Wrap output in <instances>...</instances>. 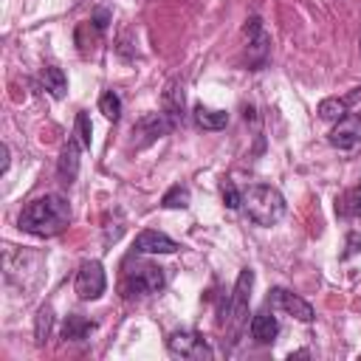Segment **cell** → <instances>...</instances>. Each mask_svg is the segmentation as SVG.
<instances>
[{"instance_id":"cell-8","label":"cell","mask_w":361,"mask_h":361,"mask_svg":"<svg viewBox=\"0 0 361 361\" xmlns=\"http://www.w3.org/2000/svg\"><path fill=\"white\" fill-rule=\"evenodd\" d=\"M178 248H180V245H178L169 234L155 231V228L141 231V234L135 237V243H133V251H135V254H175Z\"/></svg>"},{"instance_id":"cell-23","label":"cell","mask_w":361,"mask_h":361,"mask_svg":"<svg viewBox=\"0 0 361 361\" xmlns=\"http://www.w3.org/2000/svg\"><path fill=\"white\" fill-rule=\"evenodd\" d=\"M99 110L104 113V118L118 121V116H121V99H118L113 90H104L102 99H99Z\"/></svg>"},{"instance_id":"cell-18","label":"cell","mask_w":361,"mask_h":361,"mask_svg":"<svg viewBox=\"0 0 361 361\" xmlns=\"http://www.w3.org/2000/svg\"><path fill=\"white\" fill-rule=\"evenodd\" d=\"M336 212H338V217H347V220H353V217H361V186H353V189H347V192L338 197V203H336Z\"/></svg>"},{"instance_id":"cell-5","label":"cell","mask_w":361,"mask_h":361,"mask_svg":"<svg viewBox=\"0 0 361 361\" xmlns=\"http://www.w3.org/2000/svg\"><path fill=\"white\" fill-rule=\"evenodd\" d=\"M107 288V276H104V268L99 259H90V262H82L79 274H76V282H73V290L79 299L85 302H93L104 293Z\"/></svg>"},{"instance_id":"cell-26","label":"cell","mask_w":361,"mask_h":361,"mask_svg":"<svg viewBox=\"0 0 361 361\" xmlns=\"http://www.w3.org/2000/svg\"><path fill=\"white\" fill-rule=\"evenodd\" d=\"M90 23H93V28H96V31H104V28H107V23H110V11H107V8H96V11H93V17H90Z\"/></svg>"},{"instance_id":"cell-25","label":"cell","mask_w":361,"mask_h":361,"mask_svg":"<svg viewBox=\"0 0 361 361\" xmlns=\"http://www.w3.org/2000/svg\"><path fill=\"white\" fill-rule=\"evenodd\" d=\"M355 254H361V231H350L347 234V245H344V259H350V257H355Z\"/></svg>"},{"instance_id":"cell-15","label":"cell","mask_w":361,"mask_h":361,"mask_svg":"<svg viewBox=\"0 0 361 361\" xmlns=\"http://www.w3.org/2000/svg\"><path fill=\"white\" fill-rule=\"evenodd\" d=\"M195 124H197L200 130L217 133V130H226V124H228V113H226V110H212V107L197 104V107H195Z\"/></svg>"},{"instance_id":"cell-20","label":"cell","mask_w":361,"mask_h":361,"mask_svg":"<svg viewBox=\"0 0 361 361\" xmlns=\"http://www.w3.org/2000/svg\"><path fill=\"white\" fill-rule=\"evenodd\" d=\"M189 200H192V195H189V186H180V183H175V186H169V189L164 192V197H161V206H164V209H186V206H189Z\"/></svg>"},{"instance_id":"cell-12","label":"cell","mask_w":361,"mask_h":361,"mask_svg":"<svg viewBox=\"0 0 361 361\" xmlns=\"http://www.w3.org/2000/svg\"><path fill=\"white\" fill-rule=\"evenodd\" d=\"M169 130H172V121H169L164 113H149V116H144V118H138V121H135L133 135H144V138H141V144H152L155 138L166 135Z\"/></svg>"},{"instance_id":"cell-9","label":"cell","mask_w":361,"mask_h":361,"mask_svg":"<svg viewBox=\"0 0 361 361\" xmlns=\"http://www.w3.org/2000/svg\"><path fill=\"white\" fill-rule=\"evenodd\" d=\"M330 144L336 149H353L361 144V118L358 116H344L336 121V127L330 130Z\"/></svg>"},{"instance_id":"cell-1","label":"cell","mask_w":361,"mask_h":361,"mask_svg":"<svg viewBox=\"0 0 361 361\" xmlns=\"http://www.w3.org/2000/svg\"><path fill=\"white\" fill-rule=\"evenodd\" d=\"M71 220V206L62 195H39L34 197L17 217L20 228L34 234V237H56L59 231H65Z\"/></svg>"},{"instance_id":"cell-11","label":"cell","mask_w":361,"mask_h":361,"mask_svg":"<svg viewBox=\"0 0 361 361\" xmlns=\"http://www.w3.org/2000/svg\"><path fill=\"white\" fill-rule=\"evenodd\" d=\"M82 149H85V147L79 144L76 135L68 138V144L62 147L59 161H56V172H59L62 183H73V180H76V175H79V152H82Z\"/></svg>"},{"instance_id":"cell-24","label":"cell","mask_w":361,"mask_h":361,"mask_svg":"<svg viewBox=\"0 0 361 361\" xmlns=\"http://www.w3.org/2000/svg\"><path fill=\"white\" fill-rule=\"evenodd\" d=\"M223 203H226L228 209H240V206H243V195L237 192V186H234L231 180L223 183Z\"/></svg>"},{"instance_id":"cell-3","label":"cell","mask_w":361,"mask_h":361,"mask_svg":"<svg viewBox=\"0 0 361 361\" xmlns=\"http://www.w3.org/2000/svg\"><path fill=\"white\" fill-rule=\"evenodd\" d=\"M164 285H166L164 268H158V265H141V268H135L121 282V293L127 299H133V296H149V293H158Z\"/></svg>"},{"instance_id":"cell-16","label":"cell","mask_w":361,"mask_h":361,"mask_svg":"<svg viewBox=\"0 0 361 361\" xmlns=\"http://www.w3.org/2000/svg\"><path fill=\"white\" fill-rule=\"evenodd\" d=\"M93 322L90 319H85V316H79V313H71L68 319H65V324H62V338L65 341H85L90 333H93Z\"/></svg>"},{"instance_id":"cell-10","label":"cell","mask_w":361,"mask_h":361,"mask_svg":"<svg viewBox=\"0 0 361 361\" xmlns=\"http://www.w3.org/2000/svg\"><path fill=\"white\" fill-rule=\"evenodd\" d=\"M245 34H248V59H251V65H262L268 59V42L271 39H268L259 17H251L245 23Z\"/></svg>"},{"instance_id":"cell-17","label":"cell","mask_w":361,"mask_h":361,"mask_svg":"<svg viewBox=\"0 0 361 361\" xmlns=\"http://www.w3.org/2000/svg\"><path fill=\"white\" fill-rule=\"evenodd\" d=\"M39 79H42V87H45L54 99H62V96L68 93V79H65L62 68H56V65H45L42 73H39Z\"/></svg>"},{"instance_id":"cell-6","label":"cell","mask_w":361,"mask_h":361,"mask_svg":"<svg viewBox=\"0 0 361 361\" xmlns=\"http://www.w3.org/2000/svg\"><path fill=\"white\" fill-rule=\"evenodd\" d=\"M251 288H254V271H251V268H243L240 276H237V282H234L231 299H228V316H231V324H234V327H243V324H245Z\"/></svg>"},{"instance_id":"cell-22","label":"cell","mask_w":361,"mask_h":361,"mask_svg":"<svg viewBox=\"0 0 361 361\" xmlns=\"http://www.w3.org/2000/svg\"><path fill=\"white\" fill-rule=\"evenodd\" d=\"M73 135L79 138V144L85 149H90V141H93V124H90V116L82 110L76 113V124H73Z\"/></svg>"},{"instance_id":"cell-2","label":"cell","mask_w":361,"mask_h":361,"mask_svg":"<svg viewBox=\"0 0 361 361\" xmlns=\"http://www.w3.org/2000/svg\"><path fill=\"white\" fill-rule=\"evenodd\" d=\"M243 212L254 226H276L285 217V197L276 186L257 183L243 195Z\"/></svg>"},{"instance_id":"cell-7","label":"cell","mask_w":361,"mask_h":361,"mask_svg":"<svg viewBox=\"0 0 361 361\" xmlns=\"http://www.w3.org/2000/svg\"><path fill=\"white\" fill-rule=\"evenodd\" d=\"M268 305H271L274 310H282V313L299 319V322H313V307H310V302H305L299 293H290V290H285V288H271Z\"/></svg>"},{"instance_id":"cell-21","label":"cell","mask_w":361,"mask_h":361,"mask_svg":"<svg viewBox=\"0 0 361 361\" xmlns=\"http://www.w3.org/2000/svg\"><path fill=\"white\" fill-rule=\"evenodd\" d=\"M51 324H54V310L45 305V307H39V313H37V327H34V341H37V344H45V341H48Z\"/></svg>"},{"instance_id":"cell-4","label":"cell","mask_w":361,"mask_h":361,"mask_svg":"<svg viewBox=\"0 0 361 361\" xmlns=\"http://www.w3.org/2000/svg\"><path fill=\"white\" fill-rule=\"evenodd\" d=\"M166 347H169V353L178 355V358L203 361V358H212V355H214L212 347L206 344V338H203L200 333H195V330H175V333H169Z\"/></svg>"},{"instance_id":"cell-19","label":"cell","mask_w":361,"mask_h":361,"mask_svg":"<svg viewBox=\"0 0 361 361\" xmlns=\"http://www.w3.org/2000/svg\"><path fill=\"white\" fill-rule=\"evenodd\" d=\"M353 102H350V96H333V99H322L319 102V116L324 118V121H338V118H344L347 116V107H350Z\"/></svg>"},{"instance_id":"cell-27","label":"cell","mask_w":361,"mask_h":361,"mask_svg":"<svg viewBox=\"0 0 361 361\" xmlns=\"http://www.w3.org/2000/svg\"><path fill=\"white\" fill-rule=\"evenodd\" d=\"M0 152H3V166H0V172L6 175V172H8V147L3 144V147H0Z\"/></svg>"},{"instance_id":"cell-13","label":"cell","mask_w":361,"mask_h":361,"mask_svg":"<svg viewBox=\"0 0 361 361\" xmlns=\"http://www.w3.org/2000/svg\"><path fill=\"white\" fill-rule=\"evenodd\" d=\"M183 104H186V96H183V85L178 79H172L164 90V116L172 121V127H178L183 121Z\"/></svg>"},{"instance_id":"cell-14","label":"cell","mask_w":361,"mask_h":361,"mask_svg":"<svg viewBox=\"0 0 361 361\" xmlns=\"http://www.w3.org/2000/svg\"><path fill=\"white\" fill-rule=\"evenodd\" d=\"M276 336H279V322H276V316H274L271 310L254 313V319H251V338H254L257 344H271Z\"/></svg>"}]
</instances>
